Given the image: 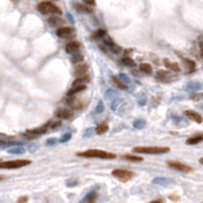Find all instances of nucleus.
I'll return each instance as SVG.
<instances>
[{"label":"nucleus","instance_id":"nucleus-30","mask_svg":"<svg viewBox=\"0 0 203 203\" xmlns=\"http://www.w3.org/2000/svg\"><path fill=\"white\" fill-rule=\"evenodd\" d=\"M190 98H192V99H194V100L203 99V93H200V94H193V95H190Z\"/></svg>","mask_w":203,"mask_h":203},{"label":"nucleus","instance_id":"nucleus-11","mask_svg":"<svg viewBox=\"0 0 203 203\" xmlns=\"http://www.w3.org/2000/svg\"><path fill=\"white\" fill-rule=\"evenodd\" d=\"M80 47H81L80 42H78V41H71V42H67V43H66L65 51H66L67 53H74V52H78Z\"/></svg>","mask_w":203,"mask_h":203},{"label":"nucleus","instance_id":"nucleus-25","mask_svg":"<svg viewBox=\"0 0 203 203\" xmlns=\"http://www.w3.org/2000/svg\"><path fill=\"white\" fill-rule=\"evenodd\" d=\"M122 62H123L126 66H131V67H133L134 65H136V63H134V61H133L132 58H129V57H123V58H122Z\"/></svg>","mask_w":203,"mask_h":203},{"label":"nucleus","instance_id":"nucleus-5","mask_svg":"<svg viewBox=\"0 0 203 203\" xmlns=\"http://www.w3.org/2000/svg\"><path fill=\"white\" fill-rule=\"evenodd\" d=\"M112 175L121 182H128L133 178V173L131 170H127V169H114L112 172Z\"/></svg>","mask_w":203,"mask_h":203},{"label":"nucleus","instance_id":"nucleus-37","mask_svg":"<svg viewBox=\"0 0 203 203\" xmlns=\"http://www.w3.org/2000/svg\"><path fill=\"white\" fill-rule=\"evenodd\" d=\"M5 179H7L5 175H2V174H0V180H5Z\"/></svg>","mask_w":203,"mask_h":203},{"label":"nucleus","instance_id":"nucleus-16","mask_svg":"<svg viewBox=\"0 0 203 203\" xmlns=\"http://www.w3.org/2000/svg\"><path fill=\"white\" fill-rule=\"evenodd\" d=\"M184 63H185V66H187V71H188V74H192V73H194V71H195L197 65H195L194 60L184 58Z\"/></svg>","mask_w":203,"mask_h":203},{"label":"nucleus","instance_id":"nucleus-8","mask_svg":"<svg viewBox=\"0 0 203 203\" xmlns=\"http://www.w3.org/2000/svg\"><path fill=\"white\" fill-rule=\"evenodd\" d=\"M88 71H89V66H88V63H85V62H79V63H76V67H75V70H74V75L75 76H84V75H86L88 74Z\"/></svg>","mask_w":203,"mask_h":203},{"label":"nucleus","instance_id":"nucleus-23","mask_svg":"<svg viewBox=\"0 0 203 203\" xmlns=\"http://www.w3.org/2000/svg\"><path fill=\"white\" fill-rule=\"evenodd\" d=\"M73 55H74V56L71 57V61H73L74 63H79V62H81V61L84 60L83 55H81V53H79V52H74Z\"/></svg>","mask_w":203,"mask_h":203},{"label":"nucleus","instance_id":"nucleus-12","mask_svg":"<svg viewBox=\"0 0 203 203\" xmlns=\"http://www.w3.org/2000/svg\"><path fill=\"white\" fill-rule=\"evenodd\" d=\"M56 116H57V118H60V119H71V118L74 117V113H73L71 109L62 108V109L57 111Z\"/></svg>","mask_w":203,"mask_h":203},{"label":"nucleus","instance_id":"nucleus-2","mask_svg":"<svg viewBox=\"0 0 203 203\" xmlns=\"http://www.w3.org/2000/svg\"><path fill=\"white\" fill-rule=\"evenodd\" d=\"M170 149L169 147H160V146H137V147H133V152L134 154H146V155H160V154H165L169 152Z\"/></svg>","mask_w":203,"mask_h":203},{"label":"nucleus","instance_id":"nucleus-29","mask_svg":"<svg viewBox=\"0 0 203 203\" xmlns=\"http://www.w3.org/2000/svg\"><path fill=\"white\" fill-rule=\"evenodd\" d=\"M90 194H91V195H88V197L84 199L85 202H93V200L96 198V194H95V193H90Z\"/></svg>","mask_w":203,"mask_h":203},{"label":"nucleus","instance_id":"nucleus-24","mask_svg":"<svg viewBox=\"0 0 203 203\" xmlns=\"http://www.w3.org/2000/svg\"><path fill=\"white\" fill-rule=\"evenodd\" d=\"M48 22H50V24H52V25H57V24L63 23V20L60 19V18H57V17H51V18L48 19Z\"/></svg>","mask_w":203,"mask_h":203},{"label":"nucleus","instance_id":"nucleus-6","mask_svg":"<svg viewBox=\"0 0 203 203\" xmlns=\"http://www.w3.org/2000/svg\"><path fill=\"white\" fill-rule=\"evenodd\" d=\"M167 166L170 169H174L177 172H180V173H192L193 172V167L184 164V162H180V161H167Z\"/></svg>","mask_w":203,"mask_h":203},{"label":"nucleus","instance_id":"nucleus-26","mask_svg":"<svg viewBox=\"0 0 203 203\" xmlns=\"http://www.w3.org/2000/svg\"><path fill=\"white\" fill-rule=\"evenodd\" d=\"M75 8H76V9H79V10H83L84 13H91V9L89 8V5L84 7V5H79V4H76V5H75Z\"/></svg>","mask_w":203,"mask_h":203},{"label":"nucleus","instance_id":"nucleus-17","mask_svg":"<svg viewBox=\"0 0 203 203\" xmlns=\"http://www.w3.org/2000/svg\"><path fill=\"white\" fill-rule=\"evenodd\" d=\"M164 63H165V66L167 67V69H170L174 73H179L180 71V67H179V65L177 62H172L169 60H164Z\"/></svg>","mask_w":203,"mask_h":203},{"label":"nucleus","instance_id":"nucleus-28","mask_svg":"<svg viewBox=\"0 0 203 203\" xmlns=\"http://www.w3.org/2000/svg\"><path fill=\"white\" fill-rule=\"evenodd\" d=\"M9 152H10V154H23V152H24V149H22V147H15V149L9 150Z\"/></svg>","mask_w":203,"mask_h":203},{"label":"nucleus","instance_id":"nucleus-7","mask_svg":"<svg viewBox=\"0 0 203 203\" xmlns=\"http://www.w3.org/2000/svg\"><path fill=\"white\" fill-rule=\"evenodd\" d=\"M74 28L71 27H60L57 28L56 30V35L60 37V38H69L71 36H74Z\"/></svg>","mask_w":203,"mask_h":203},{"label":"nucleus","instance_id":"nucleus-9","mask_svg":"<svg viewBox=\"0 0 203 203\" xmlns=\"http://www.w3.org/2000/svg\"><path fill=\"white\" fill-rule=\"evenodd\" d=\"M67 104L74 109H81L86 103H85V100H81V99H78V98H74V96H69Z\"/></svg>","mask_w":203,"mask_h":203},{"label":"nucleus","instance_id":"nucleus-14","mask_svg":"<svg viewBox=\"0 0 203 203\" xmlns=\"http://www.w3.org/2000/svg\"><path fill=\"white\" fill-rule=\"evenodd\" d=\"M86 90V85L85 84H81V85H73V88L69 90V93H67V96H73V95H76L78 93H81Z\"/></svg>","mask_w":203,"mask_h":203},{"label":"nucleus","instance_id":"nucleus-18","mask_svg":"<svg viewBox=\"0 0 203 203\" xmlns=\"http://www.w3.org/2000/svg\"><path fill=\"white\" fill-rule=\"evenodd\" d=\"M112 81H113V84H114L117 88H119L121 90H127V89H128L127 84L123 83V81H122L119 78H117V76H113V78H112Z\"/></svg>","mask_w":203,"mask_h":203},{"label":"nucleus","instance_id":"nucleus-33","mask_svg":"<svg viewBox=\"0 0 203 203\" xmlns=\"http://www.w3.org/2000/svg\"><path fill=\"white\" fill-rule=\"evenodd\" d=\"M169 199H170V200H175V202H178L180 198H179L178 195H170V197H169Z\"/></svg>","mask_w":203,"mask_h":203},{"label":"nucleus","instance_id":"nucleus-22","mask_svg":"<svg viewBox=\"0 0 203 203\" xmlns=\"http://www.w3.org/2000/svg\"><path fill=\"white\" fill-rule=\"evenodd\" d=\"M106 30L104 29H98V30H95V33L91 36L93 37V40H99V38H102V37H104L106 36Z\"/></svg>","mask_w":203,"mask_h":203},{"label":"nucleus","instance_id":"nucleus-34","mask_svg":"<svg viewBox=\"0 0 203 203\" xmlns=\"http://www.w3.org/2000/svg\"><path fill=\"white\" fill-rule=\"evenodd\" d=\"M56 142V139H50V140H47V145H53Z\"/></svg>","mask_w":203,"mask_h":203},{"label":"nucleus","instance_id":"nucleus-39","mask_svg":"<svg viewBox=\"0 0 203 203\" xmlns=\"http://www.w3.org/2000/svg\"><path fill=\"white\" fill-rule=\"evenodd\" d=\"M199 162H200V164L203 165V157H200V159H199Z\"/></svg>","mask_w":203,"mask_h":203},{"label":"nucleus","instance_id":"nucleus-3","mask_svg":"<svg viewBox=\"0 0 203 203\" xmlns=\"http://www.w3.org/2000/svg\"><path fill=\"white\" fill-rule=\"evenodd\" d=\"M37 10L45 15H60L61 9L51 2H42L37 5Z\"/></svg>","mask_w":203,"mask_h":203},{"label":"nucleus","instance_id":"nucleus-35","mask_svg":"<svg viewBox=\"0 0 203 203\" xmlns=\"http://www.w3.org/2000/svg\"><path fill=\"white\" fill-rule=\"evenodd\" d=\"M27 200H28V197H25V195H23L18 199V202H27Z\"/></svg>","mask_w":203,"mask_h":203},{"label":"nucleus","instance_id":"nucleus-1","mask_svg":"<svg viewBox=\"0 0 203 203\" xmlns=\"http://www.w3.org/2000/svg\"><path fill=\"white\" fill-rule=\"evenodd\" d=\"M80 157H99V159H116V154L112 152H107L103 150H96V149H91V150H86V151H81L76 154Z\"/></svg>","mask_w":203,"mask_h":203},{"label":"nucleus","instance_id":"nucleus-4","mask_svg":"<svg viewBox=\"0 0 203 203\" xmlns=\"http://www.w3.org/2000/svg\"><path fill=\"white\" fill-rule=\"evenodd\" d=\"M32 164L30 160H13V161H2L0 162V169H18Z\"/></svg>","mask_w":203,"mask_h":203},{"label":"nucleus","instance_id":"nucleus-21","mask_svg":"<svg viewBox=\"0 0 203 203\" xmlns=\"http://www.w3.org/2000/svg\"><path fill=\"white\" fill-rule=\"evenodd\" d=\"M108 129H109V126H108L107 123H100V124H98V127H96V133H98V134H103V133H106Z\"/></svg>","mask_w":203,"mask_h":203},{"label":"nucleus","instance_id":"nucleus-36","mask_svg":"<svg viewBox=\"0 0 203 203\" xmlns=\"http://www.w3.org/2000/svg\"><path fill=\"white\" fill-rule=\"evenodd\" d=\"M198 46H199V51H200V55L203 56V42H199V43H198Z\"/></svg>","mask_w":203,"mask_h":203},{"label":"nucleus","instance_id":"nucleus-10","mask_svg":"<svg viewBox=\"0 0 203 203\" xmlns=\"http://www.w3.org/2000/svg\"><path fill=\"white\" fill-rule=\"evenodd\" d=\"M156 79L162 81V83H170L172 80H174L175 78L170 75V73H167V71H164V70H160L156 73Z\"/></svg>","mask_w":203,"mask_h":203},{"label":"nucleus","instance_id":"nucleus-31","mask_svg":"<svg viewBox=\"0 0 203 203\" xmlns=\"http://www.w3.org/2000/svg\"><path fill=\"white\" fill-rule=\"evenodd\" d=\"M70 139H71V134H70V133H66V134H65V136H63V137H62L60 141H61V142H65V141L70 140Z\"/></svg>","mask_w":203,"mask_h":203},{"label":"nucleus","instance_id":"nucleus-19","mask_svg":"<svg viewBox=\"0 0 203 203\" xmlns=\"http://www.w3.org/2000/svg\"><path fill=\"white\" fill-rule=\"evenodd\" d=\"M122 159L124 160H128V161H132V162H141L144 159L141 156H137V155H131V154H127V155H123Z\"/></svg>","mask_w":203,"mask_h":203},{"label":"nucleus","instance_id":"nucleus-38","mask_svg":"<svg viewBox=\"0 0 203 203\" xmlns=\"http://www.w3.org/2000/svg\"><path fill=\"white\" fill-rule=\"evenodd\" d=\"M154 202H164V199L162 198H159V199H155Z\"/></svg>","mask_w":203,"mask_h":203},{"label":"nucleus","instance_id":"nucleus-32","mask_svg":"<svg viewBox=\"0 0 203 203\" xmlns=\"http://www.w3.org/2000/svg\"><path fill=\"white\" fill-rule=\"evenodd\" d=\"M83 2H84V4H86V5H91V7L95 5V0H83Z\"/></svg>","mask_w":203,"mask_h":203},{"label":"nucleus","instance_id":"nucleus-20","mask_svg":"<svg viewBox=\"0 0 203 203\" xmlns=\"http://www.w3.org/2000/svg\"><path fill=\"white\" fill-rule=\"evenodd\" d=\"M140 69H141V71L145 73V74H151V73H152V66H151L150 63H147V62H142V63L140 65Z\"/></svg>","mask_w":203,"mask_h":203},{"label":"nucleus","instance_id":"nucleus-15","mask_svg":"<svg viewBox=\"0 0 203 203\" xmlns=\"http://www.w3.org/2000/svg\"><path fill=\"white\" fill-rule=\"evenodd\" d=\"M202 141H203V133H198V134H195V136L189 137L187 140V145L192 146V145H197V144H199Z\"/></svg>","mask_w":203,"mask_h":203},{"label":"nucleus","instance_id":"nucleus-27","mask_svg":"<svg viewBox=\"0 0 203 203\" xmlns=\"http://www.w3.org/2000/svg\"><path fill=\"white\" fill-rule=\"evenodd\" d=\"M58 127H61V121H56V122H50V128H52V129H56V128H58Z\"/></svg>","mask_w":203,"mask_h":203},{"label":"nucleus","instance_id":"nucleus-13","mask_svg":"<svg viewBox=\"0 0 203 203\" xmlns=\"http://www.w3.org/2000/svg\"><path fill=\"white\" fill-rule=\"evenodd\" d=\"M184 114L189 118V119H192V121H194L195 123H202L203 122V118H202V116L199 114V113H197V112H194V111H185L184 112Z\"/></svg>","mask_w":203,"mask_h":203}]
</instances>
